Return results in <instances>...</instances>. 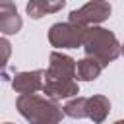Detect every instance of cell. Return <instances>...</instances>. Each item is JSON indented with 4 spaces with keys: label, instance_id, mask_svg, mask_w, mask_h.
<instances>
[{
    "label": "cell",
    "instance_id": "1",
    "mask_svg": "<svg viewBox=\"0 0 124 124\" xmlns=\"http://www.w3.org/2000/svg\"><path fill=\"white\" fill-rule=\"evenodd\" d=\"M74 78H78V62L72 56L62 54L58 50L50 52L48 70H45V85H43L46 99L58 101L78 95L79 87Z\"/></svg>",
    "mask_w": 124,
    "mask_h": 124
},
{
    "label": "cell",
    "instance_id": "2",
    "mask_svg": "<svg viewBox=\"0 0 124 124\" xmlns=\"http://www.w3.org/2000/svg\"><path fill=\"white\" fill-rule=\"evenodd\" d=\"M16 107L29 124H58L64 116V107L39 95H19Z\"/></svg>",
    "mask_w": 124,
    "mask_h": 124
},
{
    "label": "cell",
    "instance_id": "3",
    "mask_svg": "<svg viewBox=\"0 0 124 124\" xmlns=\"http://www.w3.org/2000/svg\"><path fill=\"white\" fill-rule=\"evenodd\" d=\"M83 50L89 58H95L105 68L118 58V54L122 52V45L112 31L103 27H89L83 39Z\"/></svg>",
    "mask_w": 124,
    "mask_h": 124
},
{
    "label": "cell",
    "instance_id": "4",
    "mask_svg": "<svg viewBox=\"0 0 124 124\" xmlns=\"http://www.w3.org/2000/svg\"><path fill=\"white\" fill-rule=\"evenodd\" d=\"M85 33H87V29L74 25L70 21L54 23L48 29V41L56 48H78V46H83Z\"/></svg>",
    "mask_w": 124,
    "mask_h": 124
},
{
    "label": "cell",
    "instance_id": "5",
    "mask_svg": "<svg viewBox=\"0 0 124 124\" xmlns=\"http://www.w3.org/2000/svg\"><path fill=\"white\" fill-rule=\"evenodd\" d=\"M110 16V4L108 2H87L85 6H81L79 10H72L70 12V23L79 25L83 29H89V25L101 23Z\"/></svg>",
    "mask_w": 124,
    "mask_h": 124
},
{
    "label": "cell",
    "instance_id": "6",
    "mask_svg": "<svg viewBox=\"0 0 124 124\" xmlns=\"http://www.w3.org/2000/svg\"><path fill=\"white\" fill-rule=\"evenodd\" d=\"M45 85V70L33 72H17L12 79V87L19 95H35Z\"/></svg>",
    "mask_w": 124,
    "mask_h": 124
},
{
    "label": "cell",
    "instance_id": "7",
    "mask_svg": "<svg viewBox=\"0 0 124 124\" xmlns=\"http://www.w3.org/2000/svg\"><path fill=\"white\" fill-rule=\"evenodd\" d=\"M21 29V17L12 2L0 4V31L4 35H14Z\"/></svg>",
    "mask_w": 124,
    "mask_h": 124
},
{
    "label": "cell",
    "instance_id": "8",
    "mask_svg": "<svg viewBox=\"0 0 124 124\" xmlns=\"http://www.w3.org/2000/svg\"><path fill=\"white\" fill-rule=\"evenodd\" d=\"M110 110V101L105 95H93L85 101V118L93 120L95 124H101Z\"/></svg>",
    "mask_w": 124,
    "mask_h": 124
},
{
    "label": "cell",
    "instance_id": "9",
    "mask_svg": "<svg viewBox=\"0 0 124 124\" xmlns=\"http://www.w3.org/2000/svg\"><path fill=\"white\" fill-rule=\"evenodd\" d=\"M64 8V0L60 2H45V0H33L27 4V14L33 17V19H39L43 17L45 14H52V12H58Z\"/></svg>",
    "mask_w": 124,
    "mask_h": 124
},
{
    "label": "cell",
    "instance_id": "10",
    "mask_svg": "<svg viewBox=\"0 0 124 124\" xmlns=\"http://www.w3.org/2000/svg\"><path fill=\"white\" fill-rule=\"evenodd\" d=\"M103 70V64L97 62L95 58H81L78 62V79H83V81H91V79H97L99 74Z\"/></svg>",
    "mask_w": 124,
    "mask_h": 124
},
{
    "label": "cell",
    "instance_id": "11",
    "mask_svg": "<svg viewBox=\"0 0 124 124\" xmlns=\"http://www.w3.org/2000/svg\"><path fill=\"white\" fill-rule=\"evenodd\" d=\"M85 101L87 97H76L64 105V114L70 118H85Z\"/></svg>",
    "mask_w": 124,
    "mask_h": 124
},
{
    "label": "cell",
    "instance_id": "12",
    "mask_svg": "<svg viewBox=\"0 0 124 124\" xmlns=\"http://www.w3.org/2000/svg\"><path fill=\"white\" fill-rule=\"evenodd\" d=\"M114 124H124V120H118V122H114Z\"/></svg>",
    "mask_w": 124,
    "mask_h": 124
},
{
    "label": "cell",
    "instance_id": "13",
    "mask_svg": "<svg viewBox=\"0 0 124 124\" xmlns=\"http://www.w3.org/2000/svg\"><path fill=\"white\" fill-rule=\"evenodd\" d=\"M122 54H124V45H122Z\"/></svg>",
    "mask_w": 124,
    "mask_h": 124
},
{
    "label": "cell",
    "instance_id": "14",
    "mask_svg": "<svg viewBox=\"0 0 124 124\" xmlns=\"http://www.w3.org/2000/svg\"><path fill=\"white\" fill-rule=\"evenodd\" d=\"M6 124H12V122H6Z\"/></svg>",
    "mask_w": 124,
    "mask_h": 124
}]
</instances>
